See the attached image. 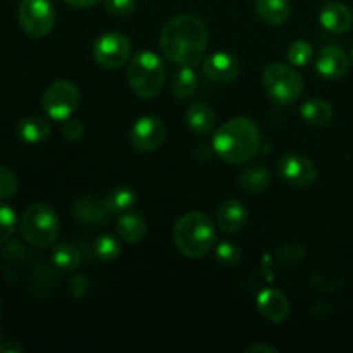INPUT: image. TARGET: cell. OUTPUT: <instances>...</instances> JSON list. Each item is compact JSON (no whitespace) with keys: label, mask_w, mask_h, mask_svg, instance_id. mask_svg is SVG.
Instances as JSON below:
<instances>
[{"label":"cell","mask_w":353,"mask_h":353,"mask_svg":"<svg viewBox=\"0 0 353 353\" xmlns=\"http://www.w3.org/2000/svg\"><path fill=\"white\" fill-rule=\"evenodd\" d=\"M352 62H353V52H352Z\"/></svg>","instance_id":"obj_39"},{"label":"cell","mask_w":353,"mask_h":353,"mask_svg":"<svg viewBox=\"0 0 353 353\" xmlns=\"http://www.w3.org/2000/svg\"><path fill=\"white\" fill-rule=\"evenodd\" d=\"M209 31L196 16H178L169 21L161 33V50L171 62L179 65L200 64L205 55Z\"/></svg>","instance_id":"obj_1"},{"label":"cell","mask_w":353,"mask_h":353,"mask_svg":"<svg viewBox=\"0 0 353 353\" xmlns=\"http://www.w3.org/2000/svg\"><path fill=\"white\" fill-rule=\"evenodd\" d=\"M64 2L68 3V6L76 7V9H88V7L97 6L100 0H64Z\"/></svg>","instance_id":"obj_35"},{"label":"cell","mask_w":353,"mask_h":353,"mask_svg":"<svg viewBox=\"0 0 353 353\" xmlns=\"http://www.w3.org/2000/svg\"><path fill=\"white\" fill-rule=\"evenodd\" d=\"M131 57V41L126 34L109 31L100 34L93 43V59L105 69H119Z\"/></svg>","instance_id":"obj_9"},{"label":"cell","mask_w":353,"mask_h":353,"mask_svg":"<svg viewBox=\"0 0 353 353\" xmlns=\"http://www.w3.org/2000/svg\"><path fill=\"white\" fill-rule=\"evenodd\" d=\"M62 134H64L65 140L69 141H78L81 140L83 134H85V126L81 124V121L78 119H65L64 128H62Z\"/></svg>","instance_id":"obj_33"},{"label":"cell","mask_w":353,"mask_h":353,"mask_svg":"<svg viewBox=\"0 0 353 353\" xmlns=\"http://www.w3.org/2000/svg\"><path fill=\"white\" fill-rule=\"evenodd\" d=\"M247 352H268V353H274L276 348L269 347V345H252V347L247 348Z\"/></svg>","instance_id":"obj_36"},{"label":"cell","mask_w":353,"mask_h":353,"mask_svg":"<svg viewBox=\"0 0 353 353\" xmlns=\"http://www.w3.org/2000/svg\"><path fill=\"white\" fill-rule=\"evenodd\" d=\"M110 209L107 207L105 200L99 199V196L86 195L81 196L74 202L72 205V214H74V219L78 221L83 226H102L109 219Z\"/></svg>","instance_id":"obj_12"},{"label":"cell","mask_w":353,"mask_h":353,"mask_svg":"<svg viewBox=\"0 0 353 353\" xmlns=\"http://www.w3.org/2000/svg\"><path fill=\"white\" fill-rule=\"evenodd\" d=\"M19 188V179L9 168L0 165V200L10 199Z\"/></svg>","instance_id":"obj_31"},{"label":"cell","mask_w":353,"mask_h":353,"mask_svg":"<svg viewBox=\"0 0 353 353\" xmlns=\"http://www.w3.org/2000/svg\"><path fill=\"white\" fill-rule=\"evenodd\" d=\"M214 152L226 164H245L257 155L261 130L248 117H234L214 134Z\"/></svg>","instance_id":"obj_2"},{"label":"cell","mask_w":353,"mask_h":353,"mask_svg":"<svg viewBox=\"0 0 353 353\" xmlns=\"http://www.w3.org/2000/svg\"><path fill=\"white\" fill-rule=\"evenodd\" d=\"M0 316H2V303H0Z\"/></svg>","instance_id":"obj_38"},{"label":"cell","mask_w":353,"mask_h":353,"mask_svg":"<svg viewBox=\"0 0 353 353\" xmlns=\"http://www.w3.org/2000/svg\"><path fill=\"white\" fill-rule=\"evenodd\" d=\"M203 72L214 83H231L240 74V62L228 52H216L205 59Z\"/></svg>","instance_id":"obj_13"},{"label":"cell","mask_w":353,"mask_h":353,"mask_svg":"<svg viewBox=\"0 0 353 353\" xmlns=\"http://www.w3.org/2000/svg\"><path fill=\"white\" fill-rule=\"evenodd\" d=\"M255 9L259 17L271 26H281L290 17L288 0H257Z\"/></svg>","instance_id":"obj_20"},{"label":"cell","mask_w":353,"mask_h":353,"mask_svg":"<svg viewBox=\"0 0 353 353\" xmlns=\"http://www.w3.org/2000/svg\"><path fill=\"white\" fill-rule=\"evenodd\" d=\"M300 114L307 123L314 124V126H323V124L330 123L331 117H333V107L326 100H309L302 105Z\"/></svg>","instance_id":"obj_23"},{"label":"cell","mask_w":353,"mask_h":353,"mask_svg":"<svg viewBox=\"0 0 353 353\" xmlns=\"http://www.w3.org/2000/svg\"><path fill=\"white\" fill-rule=\"evenodd\" d=\"M16 131L24 143H41L50 137V123L40 116H28L19 121Z\"/></svg>","instance_id":"obj_18"},{"label":"cell","mask_w":353,"mask_h":353,"mask_svg":"<svg viewBox=\"0 0 353 353\" xmlns=\"http://www.w3.org/2000/svg\"><path fill=\"white\" fill-rule=\"evenodd\" d=\"M17 19L28 37L43 38L55 24V7L52 0H23Z\"/></svg>","instance_id":"obj_8"},{"label":"cell","mask_w":353,"mask_h":353,"mask_svg":"<svg viewBox=\"0 0 353 353\" xmlns=\"http://www.w3.org/2000/svg\"><path fill=\"white\" fill-rule=\"evenodd\" d=\"M0 345H2V340H0Z\"/></svg>","instance_id":"obj_40"},{"label":"cell","mask_w":353,"mask_h":353,"mask_svg":"<svg viewBox=\"0 0 353 353\" xmlns=\"http://www.w3.org/2000/svg\"><path fill=\"white\" fill-rule=\"evenodd\" d=\"M257 307L265 319L272 323H281L288 317L290 303L281 292L274 288L262 290L257 296Z\"/></svg>","instance_id":"obj_16"},{"label":"cell","mask_w":353,"mask_h":353,"mask_svg":"<svg viewBox=\"0 0 353 353\" xmlns=\"http://www.w3.org/2000/svg\"><path fill=\"white\" fill-rule=\"evenodd\" d=\"M216 259L223 265H234L241 261V250L231 241H221L216 247Z\"/></svg>","instance_id":"obj_30"},{"label":"cell","mask_w":353,"mask_h":353,"mask_svg":"<svg viewBox=\"0 0 353 353\" xmlns=\"http://www.w3.org/2000/svg\"><path fill=\"white\" fill-rule=\"evenodd\" d=\"M317 165L307 155L290 154L279 161V176L296 188H309L317 181Z\"/></svg>","instance_id":"obj_10"},{"label":"cell","mask_w":353,"mask_h":353,"mask_svg":"<svg viewBox=\"0 0 353 353\" xmlns=\"http://www.w3.org/2000/svg\"><path fill=\"white\" fill-rule=\"evenodd\" d=\"M286 55H288V61L292 62L293 65L303 68V65H307L314 59V47L309 41L296 40L290 45Z\"/></svg>","instance_id":"obj_28"},{"label":"cell","mask_w":353,"mask_h":353,"mask_svg":"<svg viewBox=\"0 0 353 353\" xmlns=\"http://www.w3.org/2000/svg\"><path fill=\"white\" fill-rule=\"evenodd\" d=\"M105 7L112 16L128 17L137 9V2L134 0H105Z\"/></svg>","instance_id":"obj_32"},{"label":"cell","mask_w":353,"mask_h":353,"mask_svg":"<svg viewBox=\"0 0 353 353\" xmlns=\"http://www.w3.org/2000/svg\"><path fill=\"white\" fill-rule=\"evenodd\" d=\"M176 248L188 259H200L216 243V226L202 212H188L174 226Z\"/></svg>","instance_id":"obj_3"},{"label":"cell","mask_w":353,"mask_h":353,"mask_svg":"<svg viewBox=\"0 0 353 353\" xmlns=\"http://www.w3.org/2000/svg\"><path fill=\"white\" fill-rule=\"evenodd\" d=\"M196 88H199V78H196L195 71H193L190 65H183V69H179L174 74L172 79V92L179 99H190V97L195 95Z\"/></svg>","instance_id":"obj_26"},{"label":"cell","mask_w":353,"mask_h":353,"mask_svg":"<svg viewBox=\"0 0 353 353\" xmlns=\"http://www.w3.org/2000/svg\"><path fill=\"white\" fill-rule=\"evenodd\" d=\"M19 230L26 243L45 250L57 240L59 217L47 203H33L24 210Z\"/></svg>","instance_id":"obj_5"},{"label":"cell","mask_w":353,"mask_h":353,"mask_svg":"<svg viewBox=\"0 0 353 353\" xmlns=\"http://www.w3.org/2000/svg\"><path fill=\"white\" fill-rule=\"evenodd\" d=\"M248 210L240 200H226L217 210V226L224 233H236L247 224Z\"/></svg>","instance_id":"obj_17"},{"label":"cell","mask_w":353,"mask_h":353,"mask_svg":"<svg viewBox=\"0 0 353 353\" xmlns=\"http://www.w3.org/2000/svg\"><path fill=\"white\" fill-rule=\"evenodd\" d=\"M131 90L141 99H154L164 88L165 65L155 52L141 50L131 59L128 68Z\"/></svg>","instance_id":"obj_4"},{"label":"cell","mask_w":353,"mask_h":353,"mask_svg":"<svg viewBox=\"0 0 353 353\" xmlns=\"http://www.w3.org/2000/svg\"><path fill=\"white\" fill-rule=\"evenodd\" d=\"M165 124L157 116H143L133 124L131 143L140 152H154L164 143Z\"/></svg>","instance_id":"obj_11"},{"label":"cell","mask_w":353,"mask_h":353,"mask_svg":"<svg viewBox=\"0 0 353 353\" xmlns=\"http://www.w3.org/2000/svg\"><path fill=\"white\" fill-rule=\"evenodd\" d=\"M319 21L330 33H347L353 24V14L347 6L340 2H327L321 7Z\"/></svg>","instance_id":"obj_15"},{"label":"cell","mask_w":353,"mask_h":353,"mask_svg":"<svg viewBox=\"0 0 353 353\" xmlns=\"http://www.w3.org/2000/svg\"><path fill=\"white\" fill-rule=\"evenodd\" d=\"M137 200H138L137 192L131 190L130 186H116V188L107 195L105 202H107V207L110 209V212L126 214L137 205Z\"/></svg>","instance_id":"obj_24"},{"label":"cell","mask_w":353,"mask_h":353,"mask_svg":"<svg viewBox=\"0 0 353 353\" xmlns=\"http://www.w3.org/2000/svg\"><path fill=\"white\" fill-rule=\"evenodd\" d=\"M90 288H92V283H90V279L83 274L76 276V278H72L71 283H69V292H71V295L74 296V299H83V296L88 295Z\"/></svg>","instance_id":"obj_34"},{"label":"cell","mask_w":353,"mask_h":353,"mask_svg":"<svg viewBox=\"0 0 353 353\" xmlns=\"http://www.w3.org/2000/svg\"><path fill=\"white\" fill-rule=\"evenodd\" d=\"M316 71L326 79H340L348 71V57L340 47L330 45L316 55Z\"/></svg>","instance_id":"obj_14"},{"label":"cell","mask_w":353,"mask_h":353,"mask_svg":"<svg viewBox=\"0 0 353 353\" xmlns=\"http://www.w3.org/2000/svg\"><path fill=\"white\" fill-rule=\"evenodd\" d=\"M93 252H95L99 261L112 262L119 257L121 243L112 234H100L95 240V243H93Z\"/></svg>","instance_id":"obj_27"},{"label":"cell","mask_w":353,"mask_h":353,"mask_svg":"<svg viewBox=\"0 0 353 353\" xmlns=\"http://www.w3.org/2000/svg\"><path fill=\"white\" fill-rule=\"evenodd\" d=\"M186 124L190 130L195 131L196 134H207L214 130L216 124V114L207 103H193L186 110Z\"/></svg>","instance_id":"obj_21"},{"label":"cell","mask_w":353,"mask_h":353,"mask_svg":"<svg viewBox=\"0 0 353 353\" xmlns=\"http://www.w3.org/2000/svg\"><path fill=\"white\" fill-rule=\"evenodd\" d=\"M117 234L126 243H140L147 234V223L138 214H121V217L117 219Z\"/></svg>","instance_id":"obj_19"},{"label":"cell","mask_w":353,"mask_h":353,"mask_svg":"<svg viewBox=\"0 0 353 353\" xmlns=\"http://www.w3.org/2000/svg\"><path fill=\"white\" fill-rule=\"evenodd\" d=\"M271 171L262 168V165H254V168L245 169L240 174V178H238L240 188L247 193H254V195L265 192L269 188V185H271Z\"/></svg>","instance_id":"obj_22"},{"label":"cell","mask_w":353,"mask_h":353,"mask_svg":"<svg viewBox=\"0 0 353 353\" xmlns=\"http://www.w3.org/2000/svg\"><path fill=\"white\" fill-rule=\"evenodd\" d=\"M17 230V216L12 207L0 202V243H6L12 238Z\"/></svg>","instance_id":"obj_29"},{"label":"cell","mask_w":353,"mask_h":353,"mask_svg":"<svg viewBox=\"0 0 353 353\" xmlns=\"http://www.w3.org/2000/svg\"><path fill=\"white\" fill-rule=\"evenodd\" d=\"M0 352H6V353H9V352H23V347H19V345H14V343H6V345H0Z\"/></svg>","instance_id":"obj_37"},{"label":"cell","mask_w":353,"mask_h":353,"mask_svg":"<svg viewBox=\"0 0 353 353\" xmlns=\"http://www.w3.org/2000/svg\"><path fill=\"white\" fill-rule=\"evenodd\" d=\"M81 93L72 81L61 79L48 86L41 97V107L50 119L65 121L78 109Z\"/></svg>","instance_id":"obj_7"},{"label":"cell","mask_w":353,"mask_h":353,"mask_svg":"<svg viewBox=\"0 0 353 353\" xmlns=\"http://www.w3.org/2000/svg\"><path fill=\"white\" fill-rule=\"evenodd\" d=\"M52 262L61 271H76L81 264V254L72 243H57L52 250Z\"/></svg>","instance_id":"obj_25"},{"label":"cell","mask_w":353,"mask_h":353,"mask_svg":"<svg viewBox=\"0 0 353 353\" xmlns=\"http://www.w3.org/2000/svg\"><path fill=\"white\" fill-rule=\"evenodd\" d=\"M265 93L269 99L274 100L279 105H290L295 103L302 97L303 79L299 72L283 62H272L265 68L264 78Z\"/></svg>","instance_id":"obj_6"}]
</instances>
